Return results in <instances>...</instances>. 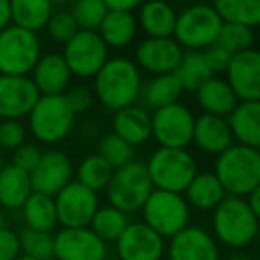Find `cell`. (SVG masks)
<instances>
[{"label": "cell", "mask_w": 260, "mask_h": 260, "mask_svg": "<svg viewBox=\"0 0 260 260\" xmlns=\"http://www.w3.org/2000/svg\"><path fill=\"white\" fill-rule=\"evenodd\" d=\"M143 77L139 66L126 57H112L93 77V93L109 111H118L138 102Z\"/></svg>", "instance_id": "1"}, {"label": "cell", "mask_w": 260, "mask_h": 260, "mask_svg": "<svg viewBox=\"0 0 260 260\" xmlns=\"http://www.w3.org/2000/svg\"><path fill=\"white\" fill-rule=\"evenodd\" d=\"M214 175L228 196L244 198L260 187V152L244 145H230L217 155Z\"/></svg>", "instance_id": "2"}, {"label": "cell", "mask_w": 260, "mask_h": 260, "mask_svg": "<svg viewBox=\"0 0 260 260\" xmlns=\"http://www.w3.org/2000/svg\"><path fill=\"white\" fill-rule=\"evenodd\" d=\"M214 237L228 248H246L258 235V216L241 196H224L212 214Z\"/></svg>", "instance_id": "3"}, {"label": "cell", "mask_w": 260, "mask_h": 260, "mask_svg": "<svg viewBox=\"0 0 260 260\" xmlns=\"http://www.w3.org/2000/svg\"><path fill=\"white\" fill-rule=\"evenodd\" d=\"M75 112L62 94H40L30 112L29 128L43 145H55L68 138L75 125Z\"/></svg>", "instance_id": "4"}, {"label": "cell", "mask_w": 260, "mask_h": 260, "mask_svg": "<svg viewBox=\"0 0 260 260\" xmlns=\"http://www.w3.org/2000/svg\"><path fill=\"white\" fill-rule=\"evenodd\" d=\"M145 166L153 184V189L180 192V194L187 189L192 177L198 173L194 157L185 148L160 146L150 155Z\"/></svg>", "instance_id": "5"}, {"label": "cell", "mask_w": 260, "mask_h": 260, "mask_svg": "<svg viewBox=\"0 0 260 260\" xmlns=\"http://www.w3.org/2000/svg\"><path fill=\"white\" fill-rule=\"evenodd\" d=\"M152 191L153 184L146 166L139 160H130L125 166L116 168L105 187L109 205L126 214L141 210Z\"/></svg>", "instance_id": "6"}, {"label": "cell", "mask_w": 260, "mask_h": 260, "mask_svg": "<svg viewBox=\"0 0 260 260\" xmlns=\"http://www.w3.org/2000/svg\"><path fill=\"white\" fill-rule=\"evenodd\" d=\"M223 27V20L210 4H192L177 13L173 40L187 50H205L214 45Z\"/></svg>", "instance_id": "7"}, {"label": "cell", "mask_w": 260, "mask_h": 260, "mask_svg": "<svg viewBox=\"0 0 260 260\" xmlns=\"http://www.w3.org/2000/svg\"><path fill=\"white\" fill-rule=\"evenodd\" d=\"M41 55L38 32L15 23L0 30V73L2 75H30Z\"/></svg>", "instance_id": "8"}, {"label": "cell", "mask_w": 260, "mask_h": 260, "mask_svg": "<svg viewBox=\"0 0 260 260\" xmlns=\"http://www.w3.org/2000/svg\"><path fill=\"white\" fill-rule=\"evenodd\" d=\"M143 219L160 237L171 239L191 219V207L180 192L153 189L143 205Z\"/></svg>", "instance_id": "9"}, {"label": "cell", "mask_w": 260, "mask_h": 260, "mask_svg": "<svg viewBox=\"0 0 260 260\" xmlns=\"http://www.w3.org/2000/svg\"><path fill=\"white\" fill-rule=\"evenodd\" d=\"M62 57L72 75L79 79H93L109 59V47L96 30L79 29L64 43Z\"/></svg>", "instance_id": "10"}, {"label": "cell", "mask_w": 260, "mask_h": 260, "mask_svg": "<svg viewBox=\"0 0 260 260\" xmlns=\"http://www.w3.org/2000/svg\"><path fill=\"white\" fill-rule=\"evenodd\" d=\"M194 114L187 105L175 102L153 111L152 138L164 148H187L192 143Z\"/></svg>", "instance_id": "11"}, {"label": "cell", "mask_w": 260, "mask_h": 260, "mask_svg": "<svg viewBox=\"0 0 260 260\" xmlns=\"http://www.w3.org/2000/svg\"><path fill=\"white\" fill-rule=\"evenodd\" d=\"M57 224L64 228L89 226L94 212L100 207L98 192L79 180H72L54 196Z\"/></svg>", "instance_id": "12"}, {"label": "cell", "mask_w": 260, "mask_h": 260, "mask_svg": "<svg viewBox=\"0 0 260 260\" xmlns=\"http://www.w3.org/2000/svg\"><path fill=\"white\" fill-rule=\"evenodd\" d=\"M55 260H104L107 258V242L89 226L64 228L54 235Z\"/></svg>", "instance_id": "13"}, {"label": "cell", "mask_w": 260, "mask_h": 260, "mask_svg": "<svg viewBox=\"0 0 260 260\" xmlns=\"http://www.w3.org/2000/svg\"><path fill=\"white\" fill-rule=\"evenodd\" d=\"M166 251V242L145 221L128 223L116 239L119 260H160Z\"/></svg>", "instance_id": "14"}, {"label": "cell", "mask_w": 260, "mask_h": 260, "mask_svg": "<svg viewBox=\"0 0 260 260\" xmlns=\"http://www.w3.org/2000/svg\"><path fill=\"white\" fill-rule=\"evenodd\" d=\"M224 75L237 100H260V54L255 48L232 54Z\"/></svg>", "instance_id": "15"}, {"label": "cell", "mask_w": 260, "mask_h": 260, "mask_svg": "<svg viewBox=\"0 0 260 260\" xmlns=\"http://www.w3.org/2000/svg\"><path fill=\"white\" fill-rule=\"evenodd\" d=\"M40 98L29 75L0 73V119H22Z\"/></svg>", "instance_id": "16"}, {"label": "cell", "mask_w": 260, "mask_h": 260, "mask_svg": "<svg viewBox=\"0 0 260 260\" xmlns=\"http://www.w3.org/2000/svg\"><path fill=\"white\" fill-rule=\"evenodd\" d=\"M32 191L55 196L73 177L72 159L62 150H47L29 173Z\"/></svg>", "instance_id": "17"}, {"label": "cell", "mask_w": 260, "mask_h": 260, "mask_svg": "<svg viewBox=\"0 0 260 260\" xmlns=\"http://www.w3.org/2000/svg\"><path fill=\"white\" fill-rule=\"evenodd\" d=\"M168 260H219L216 237L205 228L187 224L171 237Z\"/></svg>", "instance_id": "18"}, {"label": "cell", "mask_w": 260, "mask_h": 260, "mask_svg": "<svg viewBox=\"0 0 260 260\" xmlns=\"http://www.w3.org/2000/svg\"><path fill=\"white\" fill-rule=\"evenodd\" d=\"M184 54L173 38H146L136 48V64L153 75L173 73Z\"/></svg>", "instance_id": "19"}, {"label": "cell", "mask_w": 260, "mask_h": 260, "mask_svg": "<svg viewBox=\"0 0 260 260\" xmlns=\"http://www.w3.org/2000/svg\"><path fill=\"white\" fill-rule=\"evenodd\" d=\"M72 77L62 54L55 52L40 55L30 72V79L40 94H62L70 87Z\"/></svg>", "instance_id": "20"}, {"label": "cell", "mask_w": 260, "mask_h": 260, "mask_svg": "<svg viewBox=\"0 0 260 260\" xmlns=\"http://www.w3.org/2000/svg\"><path fill=\"white\" fill-rule=\"evenodd\" d=\"M192 143L209 155H219L221 152H224L228 146L234 145V138H232L226 118L205 114V112L194 118Z\"/></svg>", "instance_id": "21"}, {"label": "cell", "mask_w": 260, "mask_h": 260, "mask_svg": "<svg viewBox=\"0 0 260 260\" xmlns=\"http://www.w3.org/2000/svg\"><path fill=\"white\" fill-rule=\"evenodd\" d=\"M112 132L132 146L145 145L152 138V114L143 105H126L114 111Z\"/></svg>", "instance_id": "22"}, {"label": "cell", "mask_w": 260, "mask_h": 260, "mask_svg": "<svg viewBox=\"0 0 260 260\" xmlns=\"http://www.w3.org/2000/svg\"><path fill=\"white\" fill-rule=\"evenodd\" d=\"M232 138L239 145L260 146V100H239L226 116Z\"/></svg>", "instance_id": "23"}, {"label": "cell", "mask_w": 260, "mask_h": 260, "mask_svg": "<svg viewBox=\"0 0 260 260\" xmlns=\"http://www.w3.org/2000/svg\"><path fill=\"white\" fill-rule=\"evenodd\" d=\"M136 20L148 38H173L177 11L166 0H145Z\"/></svg>", "instance_id": "24"}, {"label": "cell", "mask_w": 260, "mask_h": 260, "mask_svg": "<svg viewBox=\"0 0 260 260\" xmlns=\"http://www.w3.org/2000/svg\"><path fill=\"white\" fill-rule=\"evenodd\" d=\"M196 102L205 114H216L226 118L232 109L237 105V96L228 86V82L221 77H210L194 91Z\"/></svg>", "instance_id": "25"}, {"label": "cell", "mask_w": 260, "mask_h": 260, "mask_svg": "<svg viewBox=\"0 0 260 260\" xmlns=\"http://www.w3.org/2000/svg\"><path fill=\"white\" fill-rule=\"evenodd\" d=\"M185 202L189 207L202 212H209L214 210L219 205L221 200L226 196L221 182L214 175V171H198L189 182L187 189H185Z\"/></svg>", "instance_id": "26"}, {"label": "cell", "mask_w": 260, "mask_h": 260, "mask_svg": "<svg viewBox=\"0 0 260 260\" xmlns=\"http://www.w3.org/2000/svg\"><path fill=\"white\" fill-rule=\"evenodd\" d=\"M109 48H125L138 32V20L132 11L109 9L96 30Z\"/></svg>", "instance_id": "27"}, {"label": "cell", "mask_w": 260, "mask_h": 260, "mask_svg": "<svg viewBox=\"0 0 260 260\" xmlns=\"http://www.w3.org/2000/svg\"><path fill=\"white\" fill-rule=\"evenodd\" d=\"M32 192L30 177L15 164L0 168V205L8 210L22 209L23 202Z\"/></svg>", "instance_id": "28"}, {"label": "cell", "mask_w": 260, "mask_h": 260, "mask_svg": "<svg viewBox=\"0 0 260 260\" xmlns=\"http://www.w3.org/2000/svg\"><path fill=\"white\" fill-rule=\"evenodd\" d=\"M182 93L184 89L175 73H162V75H155L152 80L143 84L138 100L148 111H157V109L178 102Z\"/></svg>", "instance_id": "29"}, {"label": "cell", "mask_w": 260, "mask_h": 260, "mask_svg": "<svg viewBox=\"0 0 260 260\" xmlns=\"http://www.w3.org/2000/svg\"><path fill=\"white\" fill-rule=\"evenodd\" d=\"M9 8H11V23L32 32H40L41 29H45L54 11L52 0H9Z\"/></svg>", "instance_id": "30"}, {"label": "cell", "mask_w": 260, "mask_h": 260, "mask_svg": "<svg viewBox=\"0 0 260 260\" xmlns=\"http://www.w3.org/2000/svg\"><path fill=\"white\" fill-rule=\"evenodd\" d=\"M23 221L34 230L52 232L57 226V210H55L54 196L41 194L32 191L22 205Z\"/></svg>", "instance_id": "31"}, {"label": "cell", "mask_w": 260, "mask_h": 260, "mask_svg": "<svg viewBox=\"0 0 260 260\" xmlns=\"http://www.w3.org/2000/svg\"><path fill=\"white\" fill-rule=\"evenodd\" d=\"M175 77L180 82L182 89L191 91L194 93L205 80H209L210 77H214V73L210 72L209 64H207L205 57H203L202 50H187L182 54L180 62L175 68Z\"/></svg>", "instance_id": "32"}, {"label": "cell", "mask_w": 260, "mask_h": 260, "mask_svg": "<svg viewBox=\"0 0 260 260\" xmlns=\"http://www.w3.org/2000/svg\"><path fill=\"white\" fill-rule=\"evenodd\" d=\"M223 22L256 27L260 23V0H212Z\"/></svg>", "instance_id": "33"}, {"label": "cell", "mask_w": 260, "mask_h": 260, "mask_svg": "<svg viewBox=\"0 0 260 260\" xmlns=\"http://www.w3.org/2000/svg\"><path fill=\"white\" fill-rule=\"evenodd\" d=\"M130 223L128 214L116 209L112 205L98 207L89 228L102 239L104 242H116V239L123 234L126 224Z\"/></svg>", "instance_id": "34"}, {"label": "cell", "mask_w": 260, "mask_h": 260, "mask_svg": "<svg viewBox=\"0 0 260 260\" xmlns=\"http://www.w3.org/2000/svg\"><path fill=\"white\" fill-rule=\"evenodd\" d=\"M112 171H114V168H112L102 155L94 153V155L86 157V159L79 164L77 177H79L80 184L93 189V191L100 192V191H105V187H107L109 180H111V177H112Z\"/></svg>", "instance_id": "35"}, {"label": "cell", "mask_w": 260, "mask_h": 260, "mask_svg": "<svg viewBox=\"0 0 260 260\" xmlns=\"http://www.w3.org/2000/svg\"><path fill=\"white\" fill-rule=\"evenodd\" d=\"M22 255L36 260H54V235L50 232L25 226L18 234Z\"/></svg>", "instance_id": "36"}, {"label": "cell", "mask_w": 260, "mask_h": 260, "mask_svg": "<svg viewBox=\"0 0 260 260\" xmlns=\"http://www.w3.org/2000/svg\"><path fill=\"white\" fill-rule=\"evenodd\" d=\"M216 43H219L230 54H237V52L253 48L255 32H253V27L242 25V23L223 22V27H221Z\"/></svg>", "instance_id": "37"}, {"label": "cell", "mask_w": 260, "mask_h": 260, "mask_svg": "<svg viewBox=\"0 0 260 260\" xmlns=\"http://www.w3.org/2000/svg\"><path fill=\"white\" fill-rule=\"evenodd\" d=\"M107 11L104 0H73L70 9L75 23L82 30H98Z\"/></svg>", "instance_id": "38"}, {"label": "cell", "mask_w": 260, "mask_h": 260, "mask_svg": "<svg viewBox=\"0 0 260 260\" xmlns=\"http://www.w3.org/2000/svg\"><path fill=\"white\" fill-rule=\"evenodd\" d=\"M98 155H102L112 168H121L134 160V146L121 139L114 132H109L107 136L100 139L98 145Z\"/></svg>", "instance_id": "39"}, {"label": "cell", "mask_w": 260, "mask_h": 260, "mask_svg": "<svg viewBox=\"0 0 260 260\" xmlns=\"http://www.w3.org/2000/svg\"><path fill=\"white\" fill-rule=\"evenodd\" d=\"M45 29L48 30V36L52 38L57 43L64 45L70 38H73V34L79 30V25L73 20L72 13L64 11V9H59V11H52L50 18H48Z\"/></svg>", "instance_id": "40"}, {"label": "cell", "mask_w": 260, "mask_h": 260, "mask_svg": "<svg viewBox=\"0 0 260 260\" xmlns=\"http://www.w3.org/2000/svg\"><path fill=\"white\" fill-rule=\"evenodd\" d=\"M25 138L27 130L20 119H2L0 121V148L13 152L22 143H25Z\"/></svg>", "instance_id": "41"}, {"label": "cell", "mask_w": 260, "mask_h": 260, "mask_svg": "<svg viewBox=\"0 0 260 260\" xmlns=\"http://www.w3.org/2000/svg\"><path fill=\"white\" fill-rule=\"evenodd\" d=\"M22 255L18 234L0 216V260H15Z\"/></svg>", "instance_id": "42"}, {"label": "cell", "mask_w": 260, "mask_h": 260, "mask_svg": "<svg viewBox=\"0 0 260 260\" xmlns=\"http://www.w3.org/2000/svg\"><path fill=\"white\" fill-rule=\"evenodd\" d=\"M13 152H15V155H13V164L18 166L20 170L27 171V173H30V171L36 168V164L40 162L41 155H43V152H41V148L36 143H22V145L16 150H13Z\"/></svg>", "instance_id": "43"}, {"label": "cell", "mask_w": 260, "mask_h": 260, "mask_svg": "<svg viewBox=\"0 0 260 260\" xmlns=\"http://www.w3.org/2000/svg\"><path fill=\"white\" fill-rule=\"evenodd\" d=\"M64 98L75 114H82L91 109L94 102V93L86 86H75L64 91Z\"/></svg>", "instance_id": "44"}, {"label": "cell", "mask_w": 260, "mask_h": 260, "mask_svg": "<svg viewBox=\"0 0 260 260\" xmlns=\"http://www.w3.org/2000/svg\"><path fill=\"white\" fill-rule=\"evenodd\" d=\"M202 52H203V57H205L207 64H209L210 72H212L214 75L224 73V70H226V66H228V61H230V57H232L230 52L224 50L219 43L210 45V47H207L205 50H202Z\"/></svg>", "instance_id": "45"}, {"label": "cell", "mask_w": 260, "mask_h": 260, "mask_svg": "<svg viewBox=\"0 0 260 260\" xmlns=\"http://www.w3.org/2000/svg\"><path fill=\"white\" fill-rule=\"evenodd\" d=\"M145 0H104L107 9H118V11H134Z\"/></svg>", "instance_id": "46"}, {"label": "cell", "mask_w": 260, "mask_h": 260, "mask_svg": "<svg viewBox=\"0 0 260 260\" xmlns=\"http://www.w3.org/2000/svg\"><path fill=\"white\" fill-rule=\"evenodd\" d=\"M244 200H246V203H248L249 209L260 217V187H256V189H253L251 192H248V194L244 196Z\"/></svg>", "instance_id": "47"}, {"label": "cell", "mask_w": 260, "mask_h": 260, "mask_svg": "<svg viewBox=\"0 0 260 260\" xmlns=\"http://www.w3.org/2000/svg\"><path fill=\"white\" fill-rule=\"evenodd\" d=\"M11 23V8L9 0H0V30Z\"/></svg>", "instance_id": "48"}, {"label": "cell", "mask_w": 260, "mask_h": 260, "mask_svg": "<svg viewBox=\"0 0 260 260\" xmlns=\"http://www.w3.org/2000/svg\"><path fill=\"white\" fill-rule=\"evenodd\" d=\"M224 260H253L249 255H232V256H228V258H224Z\"/></svg>", "instance_id": "49"}, {"label": "cell", "mask_w": 260, "mask_h": 260, "mask_svg": "<svg viewBox=\"0 0 260 260\" xmlns=\"http://www.w3.org/2000/svg\"><path fill=\"white\" fill-rule=\"evenodd\" d=\"M192 4H210L212 0H191Z\"/></svg>", "instance_id": "50"}, {"label": "cell", "mask_w": 260, "mask_h": 260, "mask_svg": "<svg viewBox=\"0 0 260 260\" xmlns=\"http://www.w3.org/2000/svg\"><path fill=\"white\" fill-rule=\"evenodd\" d=\"M66 2H68V0H52V6H61V4H66Z\"/></svg>", "instance_id": "51"}, {"label": "cell", "mask_w": 260, "mask_h": 260, "mask_svg": "<svg viewBox=\"0 0 260 260\" xmlns=\"http://www.w3.org/2000/svg\"><path fill=\"white\" fill-rule=\"evenodd\" d=\"M15 260H36V258H32V256H27V255H20L18 258H15Z\"/></svg>", "instance_id": "52"}, {"label": "cell", "mask_w": 260, "mask_h": 260, "mask_svg": "<svg viewBox=\"0 0 260 260\" xmlns=\"http://www.w3.org/2000/svg\"><path fill=\"white\" fill-rule=\"evenodd\" d=\"M2 166H4V164H2V159H0V168H2Z\"/></svg>", "instance_id": "53"}, {"label": "cell", "mask_w": 260, "mask_h": 260, "mask_svg": "<svg viewBox=\"0 0 260 260\" xmlns=\"http://www.w3.org/2000/svg\"><path fill=\"white\" fill-rule=\"evenodd\" d=\"M160 260H164V258H160Z\"/></svg>", "instance_id": "54"}, {"label": "cell", "mask_w": 260, "mask_h": 260, "mask_svg": "<svg viewBox=\"0 0 260 260\" xmlns=\"http://www.w3.org/2000/svg\"><path fill=\"white\" fill-rule=\"evenodd\" d=\"M104 260H107V258H104Z\"/></svg>", "instance_id": "55"}]
</instances>
